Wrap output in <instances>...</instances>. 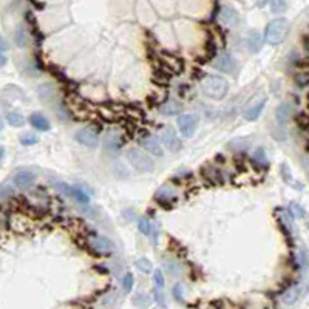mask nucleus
I'll use <instances>...</instances> for the list:
<instances>
[{"mask_svg":"<svg viewBox=\"0 0 309 309\" xmlns=\"http://www.w3.org/2000/svg\"><path fill=\"white\" fill-rule=\"evenodd\" d=\"M201 90L207 98L215 99V101H220V99H223L228 95L229 82L224 78L213 76V74H207V76H204L201 79Z\"/></svg>","mask_w":309,"mask_h":309,"instance_id":"f257e3e1","label":"nucleus"},{"mask_svg":"<svg viewBox=\"0 0 309 309\" xmlns=\"http://www.w3.org/2000/svg\"><path fill=\"white\" fill-rule=\"evenodd\" d=\"M289 33V22L286 19H275L268 23L264 31V39L271 45H280Z\"/></svg>","mask_w":309,"mask_h":309,"instance_id":"f03ea898","label":"nucleus"},{"mask_svg":"<svg viewBox=\"0 0 309 309\" xmlns=\"http://www.w3.org/2000/svg\"><path fill=\"white\" fill-rule=\"evenodd\" d=\"M125 158H127L129 164L133 169H136L141 173H148L155 170V161L152 160V156L139 148H130L125 153Z\"/></svg>","mask_w":309,"mask_h":309,"instance_id":"7ed1b4c3","label":"nucleus"},{"mask_svg":"<svg viewBox=\"0 0 309 309\" xmlns=\"http://www.w3.org/2000/svg\"><path fill=\"white\" fill-rule=\"evenodd\" d=\"M198 124H199V118L195 113H184V114L178 116V119H177L178 130L184 138H192L195 135Z\"/></svg>","mask_w":309,"mask_h":309,"instance_id":"20e7f679","label":"nucleus"},{"mask_svg":"<svg viewBox=\"0 0 309 309\" xmlns=\"http://www.w3.org/2000/svg\"><path fill=\"white\" fill-rule=\"evenodd\" d=\"M237 61L235 57L229 53H221L215 57L213 61V68L218 70L221 73H228V74H235L237 71Z\"/></svg>","mask_w":309,"mask_h":309,"instance_id":"39448f33","label":"nucleus"},{"mask_svg":"<svg viewBox=\"0 0 309 309\" xmlns=\"http://www.w3.org/2000/svg\"><path fill=\"white\" fill-rule=\"evenodd\" d=\"M160 139H161V143L170 150V152H178L182 146L181 139L177 135V131H175V129H172L170 125H165V127L161 129Z\"/></svg>","mask_w":309,"mask_h":309,"instance_id":"423d86ee","label":"nucleus"},{"mask_svg":"<svg viewBox=\"0 0 309 309\" xmlns=\"http://www.w3.org/2000/svg\"><path fill=\"white\" fill-rule=\"evenodd\" d=\"M90 247L101 255H110L114 252V244L108 238L101 235H95L90 238Z\"/></svg>","mask_w":309,"mask_h":309,"instance_id":"0eeeda50","label":"nucleus"},{"mask_svg":"<svg viewBox=\"0 0 309 309\" xmlns=\"http://www.w3.org/2000/svg\"><path fill=\"white\" fill-rule=\"evenodd\" d=\"M36 181V173L30 169H22L19 172H16L13 177V182L17 189H28L34 184Z\"/></svg>","mask_w":309,"mask_h":309,"instance_id":"6e6552de","label":"nucleus"},{"mask_svg":"<svg viewBox=\"0 0 309 309\" xmlns=\"http://www.w3.org/2000/svg\"><path fill=\"white\" fill-rule=\"evenodd\" d=\"M74 139L78 141L79 144L85 146L88 148H95L99 144V138H98V133L91 129H81L76 131V135H74Z\"/></svg>","mask_w":309,"mask_h":309,"instance_id":"1a4fd4ad","label":"nucleus"},{"mask_svg":"<svg viewBox=\"0 0 309 309\" xmlns=\"http://www.w3.org/2000/svg\"><path fill=\"white\" fill-rule=\"evenodd\" d=\"M139 144L141 147H143L146 152L152 153L155 156H163L164 155V150H163V146L161 143L158 141V138L152 136V135H146L139 139Z\"/></svg>","mask_w":309,"mask_h":309,"instance_id":"9d476101","label":"nucleus"},{"mask_svg":"<svg viewBox=\"0 0 309 309\" xmlns=\"http://www.w3.org/2000/svg\"><path fill=\"white\" fill-rule=\"evenodd\" d=\"M264 105H266V98L264 96L257 98L255 101L244 110V113H243L244 119H247V121H257L258 118H260V114L263 112Z\"/></svg>","mask_w":309,"mask_h":309,"instance_id":"9b49d317","label":"nucleus"},{"mask_svg":"<svg viewBox=\"0 0 309 309\" xmlns=\"http://www.w3.org/2000/svg\"><path fill=\"white\" fill-rule=\"evenodd\" d=\"M220 20H221V23L226 25V27L233 28L240 23V16L235 10H233V8L223 6L221 11H220Z\"/></svg>","mask_w":309,"mask_h":309,"instance_id":"f8f14e48","label":"nucleus"},{"mask_svg":"<svg viewBox=\"0 0 309 309\" xmlns=\"http://www.w3.org/2000/svg\"><path fill=\"white\" fill-rule=\"evenodd\" d=\"M175 198H177V190L170 184L161 186L155 194V199L160 203H172Z\"/></svg>","mask_w":309,"mask_h":309,"instance_id":"ddd939ff","label":"nucleus"},{"mask_svg":"<svg viewBox=\"0 0 309 309\" xmlns=\"http://www.w3.org/2000/svg\"><path fill=\"white\" fill-rule=\"evenodd\" d=\"M278 220H280V224L283 226V229H285L288 232V235L291 237L292 233L295 232V228H294V218H292V215L289 213V211L280 209V211H278Z\"/></svg>","mask_w":309,"mask_h":309,"instance_id":"4468645a","label":"nucleus"},{"mask_svg":"<svg viewBox=\"0 0 309 309\" xmlns=\"http://www.w3.org/2000/svg\"><path fill=\"white\" fill-rule=\"evenodd\" d=\"M30 124L36 130H40V131H48L49 129H51V124H49V121L40 113H33L30 116Z\"/></svg>","mask_w":309,"mask_h":309,"instance_id":"2eb2a0df","label":"nucleus"},{"mask_svg":"<svg viewBox=\"0 0 309 309\" xmlns=\"http://www.w3.org/2000/svg\"><path fill=\"white\" fill-rule=\"evenodd\" d=\"M280 173H281L283 181H285L288 186L294 187V189H297V190H303V184H302V182H298V181L294 179V177H292L291 169H289L288 164H285V163L281 164V167H280Z\"/></svg>","mask_w":309,"mask_h":309,"instance_id":"dca6fc26","label":"nucleus"},{"mask_svg":"<svg viewBox=\"0 0 309 309\" xmlns=\"http://www.w3.org/2000/svg\"><path fill=\"white\" fill-rule=\"evenodd\" d=\"M246 44H247V48H249L250 53H257L258 49L261 48V45H263V37H261V34H260L258 31L252 30V31H250L249 34H247Z\"/></svg>","mask_w":309,"mask_h":309,"instance_id":"f3484780","label":"nucleus"},{"mask_svg":"<svg viewBox=\"0 0 309 309\" xmlns=\"http://www.w3.org/2000/svg\"><path fill=\"white\" fill-rule=\"evenodd\" d=\"M182 112V104L177 102V101H167L163 107H161V113L167 114V116H173V114H179Z\"/></svg>","mask_w":309,"mask_h":309,"instance_id":"a211bd4d","label":"nucleus"},{"mask_svg":"<svg viewBox=\"0 0 309 309\" xmlns=\"http://www.w3.org/2000/svg\"><path fill=\"white\" fill-rule=\"evenodd\" d=\"M291 114V105L288 102H283L277 107V110H275V118H277L278 124H285Z\"/></svg>","mask_w":309,"mask_h":309,"instance_id":"6ab92c4d","label":"nucleus"},{"mask_svg":"<svg viewBox=\"0 0 309 309\" xmlns=\"http://www.w3.org/2000/svg\"><path fill=\"white\" fill-rule=\"evenodd\" d=\"M298 297H300V286H292L285 292V294H283L281 300L285 305H292V303L297 302Z\"/></svg>","mask_w":309,"mask_h":309,"instance_id":"aec40b11","label":"nucleus"},{"mask_svg":"<svg viewBox=\"0 0 309 309\" xmlns=\"http://www.w3.org/2000/svg\"><path fill=\"white\" fill-rule=\"evenodd\" d=\"M71 196L81 204H88V201H90L88 194L82 187H71Z\"/></svg>","mask_w":309,"mask_h":309,"instance_id":"412c9836","label":"nucleus"},{"mask_svg":"<svg viewBox=\"0 0 309 309\" xmlns=\"http://www.w3.org/2000/svg\"><path fill=\"white\" fill-rule=\"evenodd\" d=\"M6 121L11 127H22L23 122H25L23 116L17 112H8L6 113Z\"/></svg>","mask_w":309,"mask_h":309,"instance_id":"4be33fe9","label":"nucleus"},{"mask_svg":"<svg viewBox=\"0 0 309 309\" xmlns=\"http://www.w3.org/2000/svg\"><path fill=\"white\" fill-rule=\"evenodd\" d=\"M269 8L274 14H281L288 10V0H269Z\"/></svg>","mask_w":309,"mask_h":309,"instance_id":"5701e85b","label":"nucleus"},{"mask_svg":"<svg viewBox=\"0 0 309 309\" xmlns=\"http://www.w3.org/2000/svg\"><path fill=\"white\" fill-rule=\"evenodd\" d=\"M138 229H139L141 233H144V235H152L153 223L150 221L147 216H143V218L138 221Z\"/></svg>","mask_w":309,"mask_h":309,"instance_id":"b1692460","label":"nucleus"},{"mask_svg":"<svg viewBox=\"0 0 309 309\" xmlns=\"http://www.w3.org/2000/svg\"><path fill=\"white\" fill-rule=\"evenodd\" d=\"M133 303H135V306L138 309H147L148 305H150V298L147 294H143V292H139V294H136L135 297H133Z\"/></svg>","mask_w":309,"mask_h":309,"instance_id":"393cba45","label":"nucleus"},{"mask_svg":"<svg viewBox=\"0 0 309 309\" xmlns=\"http://www.w3.org/2000/svg\"><path fill=\"white\" fill-rule=\"evenodd\" d=\"M308 263H309V258H308V252L306 249L302 247L297 250V264L300 269H306L308 268Z\"/></svg>","mask_w":309,"mask_h":309,"instance_id":"a878e982","label":"nucleus"},{"mask_svg":"<svg viewBox=\"0 0 309 309\" xmlns=\"http://www.w3.org/2000/svg\"><path fill=\"white\" fill-rule=\"evenodd\" d=\"M19 141H20L22 146H34V144L39 143V138L34 135V133L27 131V133H23V135H20Z\"/></svg>","mask_w":309,"mask_h":309,"instance_id":"bb28decb","label":"nucleus"},{"mask_svg":"<svg viewBox=\"0 0 309 309\" xmlns=\"http://www.w3.org/2000/svg\"><path fill=\"white\" fill-rule=\"evenodd\" d=\"M153 294H155V302H156V305L160 306V308H163V309H165V308H167V298H165V294H164V289H161V288H155Z\"/></svg>","mask_w":309,"mask_h":309,"instance_id":"cd10ccee","label":"nucleus"},{"mask_svg":"<svg viewBox=\"0 0 309 309\" xmlns=\"http://www.w3.org/2000/svg\"><path fill=\"white\" fill-rule=\"evenodd\" d=\"M254 161L255 164L258 165H263V167H268V158H266V153H264V150L263 148H257L255 152H254Z\"/></svg>","mask_w":309,"mask_h":309,"instance_id":"c85d7f7f","label":"nucleus"},{"mask_svg":"<svg viewBox=\"0 0 309 309\" xmlns=\"http://www.w3.org/2000/svg\"><path fill=\"white\" fill-rule=\"evenodd\" d=\"M289 213L292 215V218H303L305 216V209L300 206V204H297V203H291L289 204Z\"/></svg>","mask_w":309,"mask_h":309,"instance_id":"c756f323","label":"nucleus"},{"mask_svg":"<svg viewBox=\"0 0 309 309\" xmlns=\"http://www.w3.org/2000/svg\"><path fill=\"white\" fill-rule=\"evenodd\" d=\"M136 268L141 272L150 274V272H152V269H153V266H152V263H150V260H147V258H139V260H136Z\"/></svg>","mask_w":309,"mask_h":309,"instance_id":"7c9ffc66","label":"nucleus"},{"mask_svg":"<svg viewBox=\"0 0 309 309\" xmlns=\"http://www.w3.org/2000/svg\"><path fill=\"white\" fill-rule=\"evenodd\" d=\"M133 285H135V277H133V274H125L122 277V289H124V292H130L133 289Z\"/></svg>","mask_w":309,"mask_h":309,"instance_id":"2f4dec72","label":"nucleus"},{"mask_svg":"<svg viewBox=\"0 0 309 309\" xmlns=\"http://www.w3.org/2000/svg\"><path fill=\"white\" fill-rule=\"evenodd\" d=\"M16 44H17L20 48L27 47L28 37H27V34H25V30L23 28H17V31H16Z\"/></svg>","mask_w":309,"mask_h":309,"instance_id":"473e14b6","label":"nucleus"},{"mask_svg":"<svg viewBox=\"0 0 309 309\" xmlns=\"http://www.w3.org/2000/svg\"><path fill=\"white\" fill-rule=\"evenodd\" d=\"M153 283H155V288H161L164 289L165 286V278H164V274L161 269H156L153 272Z\"/></svg>","mask_w":309,"mask_h":309,"instance_id":"72a5a7b5","label":"nucleus"},{"mask_svg":"<svg viewBox=\"0 0 309 309\" xmlns=\"http://www.w3.org/2000/svg\"><path fill=\"white\" fill-rule=\"evenodd\" d=\"M295 82L298 83L300 87H305L309 83V71H305V73H298L295 76Z\"/></svg>","mask_w":309,"mask_h":309,"instance_id":"f704fd0d","label":"nucleus"},{"mask_svg":"<svg viewBox=\"0 0 309 309\" xmlns=\"http://www.w3.org/2000/svg\"><path fill=\"white\" fill-rule=\"evenodd\" d=\"M173 297L177 298L178 302L184 300V288H182V285H177L173 288Z\"/></svg>","mask_w":309,"mask_h":309,"instance_id":"c9c22d12","label":"nucleus"},{"mask_svg":"<svg viewBox=\"0 0 309 309\" xmlns=\"http://www.w3.org/2000/svg\"><path fill=\"white\" fill-rule=\"evenodd\" d=\"M302 163H303V169H305V172H306V175H308V178H309V158H303Z\"/></svg>","mask_w":309,"mask_h":309,"instance_id":"e433bc0d","label":"nucleus"},{"mask_svg":"<svg viewBox=\"0 0 309 309\" xmlns=\"http://www.w3.org/2000/svg\"><path fill=\"white\" fill-rule=\"evenodd\" d=\"M6 48H8V45H6V42L3 40V37L2 36H0V51H6Z\"/></svg>","mask_w":309,"mask_h":309,"instance_id":"4c0bfd02","label":"nucleus"},{"mask_svg":"<svg viewBox=\"0 0 309 309\" xmlns=\"http://www.w3.org/2000/svg\"><path fill=\"white\" fill-rule=\"evenodd\" d=\"M6 61H8V59H6V56H5L2 51H0V66H3V65L6 64Z\"/></svg>","mask_w":309,"mask_h":309,"instance_id":"58836bf2","label":"nucleus"},{"mask_svg":"<svg viewBox=\"0 0 309 309\" xmlns=\"http://www.w3.org/2000/svg\"><path fill=\"white\" fill-rule=\"evenodd\" d=\"M303 47H305V49H308V51H309V36L303 39Z\"/></svg>","mask_w":309,"mask_h":309,"instance_id":"ea45409f","label":"nucleus"},{"mask_svg":"<svg viewBox=\"0 0 309 309\" xmlns=\"http://www.w3.org/2000/svg\"><path fill=\"white\" fill-rule=\"evenodd\" d=\"M3 156H5V148H3V147H0V161L3 160Z\"/></svg>","mask_w":309,"mask_h":309,"instance_id":"a19ab883","label":"nucleus"},{"mask_svg":"<svg viewBox=\"0 0 309 309\" xmlns=\"http://www.w3.org/2000/svg\"><path fill=\"white\" fill-rule=\"evenodd\" d=\"M3 127H5V122H3V118H2V116H0V131L3 130Z\"/></svg>","mask_w":309,"mask_h":309,"instance_id":"79ce46f5","label":"nucleus"},{"mask_svg":"<svg viewBox=\"0 0 309 309\" xmlns=\"http://www.w3.org/2000/svg\"><path fill=\"white\" fill-rule=\"evenodd\" d=\"M308 229H309V218H308Z\"/></svg>","mask_w":309,"mask_h":309,"instance_id":"37998d69","label":"nucleus"}]
</instances>
